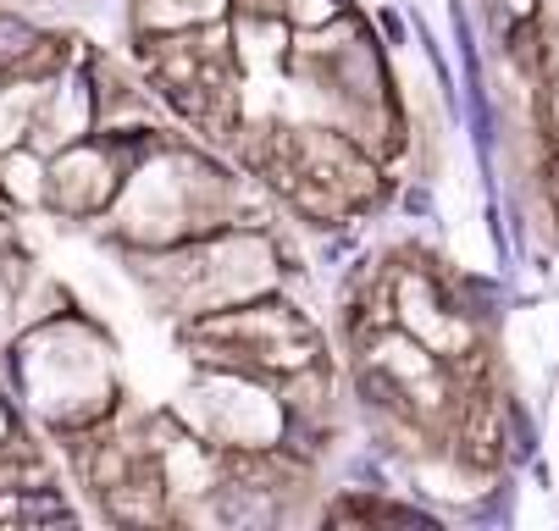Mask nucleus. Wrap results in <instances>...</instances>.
I'll return each instance as SVG.
<instances>
[{"mask_svg":"<svg viewBox=\"0 0 559 531\" xmlns=\"http://www.w3.org/2000/svg\"><path fill=\"white\" fill-rule=\"evenodd\" d=\"M6 388L23 410L61 443H84L106 432L117 410V371H111V332L84 310H50L23 327L6 349Z\"/></svg>","mask_w":559,"mask_h":531,"instance_id":"1","label":"nucleus"},{"mask_svg":"<svg viewBox=\"0 0 559 531\" xmlns=\"http://www.w3.org/2000/svg\"><path fill=\"white\" fill-rule=\"evenodd\" d=\"M454 294H460V310L471 316V327L493 332L504 316H510V283L499 277H482V272H454Z\"/></svg>","mask_w":559,"mask_h":531,"instance_id":"2","label":"nucleus"},{"mask_svg":"<svg viewBox=\"0 0 559 531\" xmlns=\"http://www.w3.org/2000/svg\"><path fill=\"white\" fill-rule=\"evenodd\" d=\"M499 443H504V465H510V471H526V460L543 454V432H537L532 410H526L515 393L499 399Z\"/></svg>","mask_w":559,"mask_h":531,"instance_id":"3","label":"nucleus"},{"mask_svg":"<svg viewBox=\"0 0 559 531\" xmlns=\"http://www.w3.org/2000/svg\"><path fill=\"white\" fill-rule=\"evenodd\" d=\"M344 17H355V0H283L288 34H327Z\"/></svg>","mask_w":559,"mask_h":531,"instance_id":"4","label":"nucleus"},{"mask_svg":"<svg viewBox=\"0 0 559 531\" xmlns=\"http://www.w3.org/2000/svg\"><path fill=\"white\" fill-rule=\"evenodd\" d=\"M399 216L416 227L438 222V189H432V177H410L405 189H399Z\"/></svg>","mask_w":559,"mask_h":531,"instance_id":"5","label":"nucleus"},{"mask_svg":"<svg viewBox=\"0 0 559 531\" xmlns=\"http://www.w3.org/2000/svg\"><path fill=\"white\" fill-rule=\"evenodd\" d=\"M371 17H377V28H382V45H405V39H410V17L405 12H393V6H377V12H371Z\"/></svg>","mask_w":559,"mask_h":531,"instance_id":"6","label":"nucleus"}]
</instances>
